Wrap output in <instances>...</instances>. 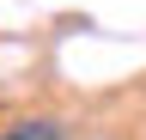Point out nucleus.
<instances>
[{"mask_svg":"<svg viewBox=\"0 0 146 140\" xmlns=\"http://www.w3.org/2000/svg\"><path fill=\"white\" fill-rule=\"evenodd\" d=\"M0 140H49V128H36V134L31 128H12V134H0Z\"/></svg>","mask_w":146,"mask_h":140,"instance_id":"obj_1","label":"nucleus"}]
</instances>
